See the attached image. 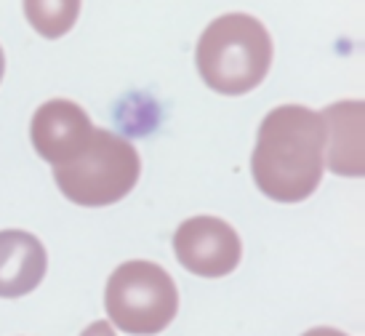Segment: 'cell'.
Listing matches in <instances>:
<instances>
[{
	"label": "cell",
	"instance_id": "obj_1",
	"mask_svg": "<svg viewBox=\"0 0 365 336\" xmlns=\"http://www.w3.org/2000/svg\"><path fill=\"white\" fill-rule=\"evenodd\" d=\"M325 168V128L317 112L283 104L259 126L251 171L274 203H302L320 187Z\"/></svg>",
	"mask_w": 365,
	"mask_h": 336
},
{
	"label": "cell",
	"instance_id": "obj_2",
	"mask_svg": "<svg viewBox=\"0 0 365 336\" xmlns=\"http://www.w3.org/2000/svg\"><path fill=\"white\" fill-rule=\"evenodd\" d=\"M195 61L211 91L243 96L262 86L272 67V38L254 16L224 14L200 35Z\"/></svg>",
	"mask_w": 365,
	"mask_h": 336
},
{
	"label": "cell",
	"instance_id": "obj_3",
	"mask_svg": "<svg viewBox=\"0 0 365 336\" xmlns=\"http://www.w3.org/2000/svg\"><path fill=\"white\" fill-rule=\"evenodd\" d=\"M142 173L139 153L118 133L93 128L91 139L72 161L53 166V179L61 195L86 208H102L123 200Z\"/></svg>",
	"mask_w": 365,
	"mask_h": 336
},
{
	"label": "cell",
	"instance_id": "obj_4",
	"mask_svg": "<svg viewBox=\"0 0 365 336\" xmlns=\"http://www.w3.org/2000/svg\"><path fill=\"white\" fill-rule=\"evenodd\" d=\"M104 307L110 323L131 336L165 331L179 312V291L173 278L155 262H125L107 280Z\"/></svg>",
	"mask_w": 365,
	"mask_h": 336
},
{
	"label": "cell",
	"instance_id": "obj_5",
	"mask_svg": "<svg viewBox=\"0 0 365 336\" xmlns=\"http://www.w3.org/2000/svg\"><path fill=\"white\" fill-rule=\"evenodd\" d=\"M179 265L200 278H224L240 265L243 243L232 224L216 216H192L173 235Z\"/></svg>",
	"mask_w": 365,
	"mask_h": 336
},
{
	"label": "cell",
	"instance_id": "obj_6",
	"mask_svg": "<svg viewBox=\"0 0 365 336\" xmlns=\"http://www.w3.org/2000/svg\"><path fill=\"white\" fill-rule=\"evenodd\" d=\"M93 123L81 104L70 99H51L41 104L32 115L30 136L35 153L46 163L61 166L72 161L91 139Z\"/></svg>",
	"mask_w": 365,
	"mask_h": 336
},
{
	"label": "cell",
	"instance_id": "obj_7",
	"mask_svg": "<svg viewBox=\"0 0 365 336\" xmlns=\"http://www.w3.org/2000/svg\"><path fill=\"white\" fill-rule=\"evenodd\" d=\"M48 256L35 235L24 230L0 233V299L32 294L46 278Z\"/></svg>",
	"mask_w": 365,
	"mask_h": 336
},
{
	"label": "cell",
	"instance_id": "obj_8",
	"mask_svg": "<svg viewBox=\"0 0 365 336\" xmlns=\"http://www.w3.org/2000/svg\"><path fill=\"white\" fill-rule=\"evenodd\" d=\"M325 166L341 176H363V102H339L320 112Z\"/></svg>",
	"mask_w": 365,
	"mask_h": 336
},
{
	"label": "cell",
	"instance_id": "obj_9",
	"mask_svg": "<svg viewBox=\"0 0 365 336\" xmlns=\"http://www.w3.org/2000/svg\"><path fill=\"white\" fill-rule=\"evenodd\" d=\"M21 3L32 30L48 41L67 35L81 16V0H21Z\"/></svg>",
	"mask_w": 365,
	"mask_h": 336
},
{
	"label": "cell",
	"instance_id": "obj_10",
	"mask_svg": "<svg viewBox=\"0 0 365 336\" xmlns=\"http://www.w3.org/2000/svg\"><path fill=\"white\" fill-rule=\"evenodd\" d=\"M81 336H115V331H112L110 323H104V320H99V323H91V326L86 328Z\"/></svg>",
	"mask_w": 365,
	"mask_h": 336
},
{
	"label": "cell",
	"instance_id": "obj_11",
	"mask_svg": "<svg viewBox=\"0 0 365 336\" xmlns=\"http://www.w3.org/2000/svg\"><path fill=\"white\" fill-rule=\"evenodd\" d=\"M302 336H346V334H341V331H336V328H312V331H307V334H302Z\"/></svg>",
	"mask_w": 365,
	"mask_h": 336
},
{
	"label": "cell",
	"instance_id": "obj_12",
	"mask_svg": "<svg viewBox=\"0 0 365 336\" xmlns=\"http://www.w3.org/2000/svg\"><path fill=\"white\" fill-rule=\"evenodd\" d=\"M3 72H6V56H3V49H0V81H3Z\"/></svg>",
	"mask_w": 365,
	"mask_h": 336
}]
</instances>
